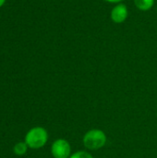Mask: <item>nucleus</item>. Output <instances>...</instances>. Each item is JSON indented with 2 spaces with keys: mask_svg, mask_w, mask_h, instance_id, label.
I'll list each match as a JSON object with an SVG mask.
<instances>
[{
  "mask_svg": "<svg viewBox=\"0 0 157 158\" xmlns=\"http://www.w3.org/2000/svg\"><path fill=\"white\" fill-rule=\"evenodd\" d=\"M71 148L68 141L58 139L54 142L51 147V153L55 158H69Z\"/></svg>",
  "mask_w": 157,
  "mask_h": 158,
  "instance_id": "3",
  "label": "nucleus"
},
{
  "mask_svg": "<svg viewBox=\"0 0 157 158\" xmlns=\"http://www.w3.org/2000/svg\"><path fill=\"white\" fill-rule=\"evenodd\" d=\"M133 2L135 6L142 11H148L155 5V0H133Z\"/></svg>",
  "mask_w": 157,
  "mask_h": 158,
  "instance_id": "5",
  "label": "nucleus"
},
{
  "mask_svg": "<svg viewBox=\"0 0 157 158\" xmlns=\"http://www.w3.org/2000/svg\"><path fill=\"white\" fill-rule=\"evenodd\" d=\"M27 148H28V145L26 144L25 142L24 143H18L15 144L13 151L17 156H23L24 154H26Z\"/></svg>",
  "mask_w": 157,
  "mask_h": 158,
  "instance_id": "6",
  "label": "nucleus"
},
{
  "mask_svg": "<svg viewBox=\"0 0 157 158\" xmlns=\"http://www.w3.org/2000/svg\"><path fill=\"white\" fill-rule=\"evenodd\" d=\"M106 143V135L101 130H91L83 137V144L89 150H97Z\"/></svg>",
  "mask_w": 157,
  "mask_h": 158,
  "instance_id": "2",
  "label": "nucleus"
},
{
  "mask_svg": "<svg viewBox=\"0 0 157 158\" xmlns=\"http://www.w3.org/2000/svg\"><path fill=\"white\" fill-rule=\"evenodd\" d=\"M48 140L47 131L42 127L32 128L28 131L25 137V143L31 149H39L44 146Z\"/></svg>",
  "mask_w": 157,
  "mask_h": 158,
  "instance_id": "1",
  "label": "nucleus"
},
{
  "mask_svg": "<svg viewBox=\"0 0 157 158\" xmlns=\"http://www.w3.org/2000/svg\"><path fill=\"white\" fill-rule=\"evenodd\" d=\"M128 16H129L128 7L125 4H122V3L117 4L112 8L111 14H110V18L112 21L118 24L123 23L128 19Z\"/></svg>",
  "mask_w": 157,
  "mask_h": 158,
  "instance_id": "4",
  "label": "nucleus"
},
{
  "mask_svg": "<svg viewBox=\"0 0 157 158\" xmlns=\"http://www.w3.org/2000/svg\"><path fill=\"white\" fill-rule=\"evenodd\" d=\"M69 158H93V156L88 153V152H84V151H78L75 154H73Z\"/></svg>",
  "mask_w": 157,
  "mask_h": 158,
  "instance_id": "7",
  "label": "nucleus"
},
{
  "mask_svg": "<svg viewBox=\"0 0 157 158\" xmlns=\"http://www.w3.org/2000/svg\"><path fill=\"white\" fill-rule=\"evenodd\" d=\"M104 1H105V2H107V3H111V4H119V3H121L123 0H104Z\"/></svg>",
  "mask_w": 157,
  "mask_h": 158,
  "instance_id": "8",
  "label": "nucleus"
},
{
  "mask_svg": "<svg viewBox=\"0 0 157 158\" xmlns=\"http://www.w3.org/2000/svg\"><path fill=\"white\" fill-rule=\"evenodd\" d=\"M5 1H6V0H0V6H2L4 5Z\"/></svg>",
  "mask_w": 157,
  "mask_h": 158,
  "instance_id": "9",
  "label": "nucleus"
}]
</instances>
